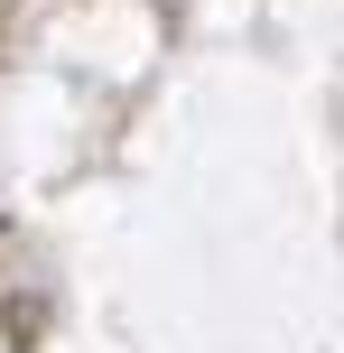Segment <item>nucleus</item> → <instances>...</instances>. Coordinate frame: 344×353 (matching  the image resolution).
<instances>
[]
</instances>
